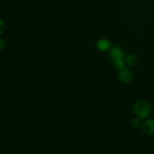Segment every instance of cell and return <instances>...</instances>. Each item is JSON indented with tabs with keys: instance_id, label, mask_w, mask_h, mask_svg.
I'll list each match as a JSON object with an SVG mask.
<instances>
[{
	"instance_id": "obj_1",
	"label": "cell",
	"mask_w": 154,
	"mask_h": 154,
	"mask_svg": "<svg viewBox=\"0 0 154 154\" xmlns=\"http://www.w3.org/2000/svg\"><path fill=\"white\" fill-rule=\"evenodd\" d=\"M134 112L138 118L147 119L151 114L152 107L147 101L139 100L134 106Z\"/></svg>"
},
{
	"instance_id": "obj_2",
	"label": "cell",
	"mask_w": 154,
	"mask_h": 154,
	"mask_svg": "<svg viewBox=\"0 0 154 154\" xmlns=\"http://www.w3.org/2000/svg\"><path fill=\"white\" fill-rule=\"evenodd\" d=\"M141 129L145 134L148 135H154V120L147 118L141 123Z\"/></svg>"
},
{
	"instance_id": "obj_3",
	"label": "cell",
	"mask_w": 154,
	"mask_h": 154,
	"mask_svg": "<svg viewBox=\"0 0 154 154\" xmlns=\"http://www.w3.org/2000/svg\"><path fill=\"white\" fill-rule=\"evenodd\" d=\"M118 78L122 83L129 84L133 79V74L130 72L129 69L125 68V69L119 71Z\"/></svg>"
},
{
	"instance_id": "obj_4",
	"label": "cell",
	"mask_w": 154,
	"mask_h": 154,
	"mask_svg": "<svg viewBox=\"0 0 154 154\" xmlns=\"http://www.w3.org/2000/svg\"><path fill=\"white\" fill-rule=\"evenodd\" d=\"M110 58L111 59L113 62L115 60H119V59H123L124 57V54H123V51L122 50L121 48L120 47H114L110 51Z\"/></svg>"
},
{
	"instance_id": "obj_5",
	"label": "cell",
	"mask_w": 154,
	"mask_h": 154,
	"mask_svg": "<svg viewBox=\"0 0 154 154\" xmlns=\"http://www.w3.org/2000/svg\"><path fill=\"white\" fill-rule=\"evenodd\" d=\"M111 46V42H110V41L105 38L100 39V40L97 42V45H96L98 50L100 51H107L108 50L110 49Z\"/></svg>"
},
{
	"instance_id": "obj_6",
	"label": "cell",
	"mask_w": 154,
	"mask_h": 154,
	"mask_svg": "<svg viewBox=\"0 0 154 154\" xmlns=\"http://www.w3.org/2000/svg\"><path fill=\"white\" fill-rule=\"evenodd\" d=\"M125 61H126V63L129 66H135L138 65L139 60H138V57L136 55L132 54V55L128 56Z\"/></svg>"
},
{
	"instance_id": "obj_7",
	"label": "cell",
	"mask_w": 154,
	"mask_h": 154,
	"mask_svg": "<svg viewBox=\"0 0 154 154\" xmlns=\"http://www.w3.org/2000/svg\"><path fill=\"white\" fill-rule=\"evenodd\" d=\"M113 63H114V65L116 69H118L119 71L126 68V61L123 59H119V60H115Z\"/></svg>"
},
{
	"instance_id": "obj_8",
	"label": "cell",
	"mask_w": 154,
	"mask_h": 154,
	"mask_svg": "<svg viewBox=\"0 0 154 154\" xmlns=\"http://www.w3.org/2000/svg\"><path fill=\"white\" fill-rule=\"evenodd\" d=\"M141 122L140 120V118L137 117V118H133L132 119L130 122V124L132 126V127H133L134 129H138L140 126H141Z\"/></svg>"
},
{
	"instance_id": "obj_9",
	"label": "cell",
	"mask_w": 154,
	"mask_h": 154,
	"mask_svg": "<svg viewBox=\"0 0 154 154\" xmlns=\"http://www.w3.org/2000/svg\"><path fill=\"white\" fill-rule=\"evenodd\" d=\"M5 29H6L5 23L4 21L0 20V36L4 33V32L5 31Z\"/></svg>"
},
{
	"instance_id": "obj_10",
	"label": "cell",
	"mask_w": 154,
	"mask_h": 154,
	"mask_svg": "<svg viewBox=\"0 0 154 154\" xmlns=\"http://www.w3.org/2000/svg\"><path fill=\"white\" fill-rule=\"evenodd\" d=\"M5 41L3 40V39L0 38V51H2V50L5 49Z\"/></svg>"
}]
</instances>
